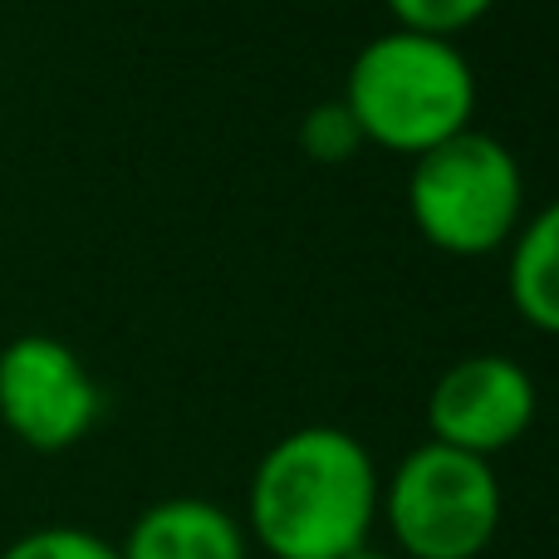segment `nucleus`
I'll return each instance as SVG.
<instances>
[{
  "label": "nucleus",
  "instance_id": "2",
  "mask_svg": "<svg viewBox=\"0 0 559 559\" xmlns=\"http://www.w3.org/2000/svg\"><path fill=\"white\" fill-rule=\"evenodd\" d=\"M344 108L354 114L364 143L413 163L472 128V59L462 55L456 39L383 29L348 64Z\"/></svg>",
  "mask_w": 559,
  "mask_h": 559
},
{
  "label": "nucleus",
  "instance_id": "10",
  "mask_svg": "<svg viewBox=\"0 0 559 559\" xmlns=\"http://www.w3.org/2000/svg\"><path fill=\"white\" fill-rule=\"evenodd\" d=\"M0 559H118V545H108L84 525H39L10 540Z\"/></svg>",
  "mask_w": 559,
  "mask_h": 559
},
{
  "label": "nucleus",
  "instance_id": "6",
  "mask_svg": "<svg viewBox=\"0 0 559 559\" xmlns=\"http://www.w3.org/2000/svg\"><path fill=\"white\" fill-rule=\"evenodd\" d=\"M535 413L540 393L531 368L511 354H466L427 393V442L491 462L531 432Z\"/></svg>",
  "mask_w": 559,
  "mask_h": 559
},
{
  "label": "nucleus",
  "instance_id": "7",
  "mask_svg": "<svg viewBox=\"0 0 559 559\" xmlns=\"http://www.w3.org/2000/svg\"><path fill=\"white\" fill-rule=\"evenodd\" d=\"M118 559H251V540L226 506L167 496L128 525Z\"/></svg>",
  "mask_w": 559,
  "mask_h": 559
},
{
  "label": "nucleus",
  "instance_id": "9",
  "mask_svg": "<svg viewBox=\"0 0 559 559\" xmlns=\"http://www.w3.org/2000/svg\"><path fill=\"white\" fill-rule=\"evenodd\" d=\"M388 15L397 20V29L413 35H432V39H456L472 25H481L496 10V0H383Z\"/></svg>",
  "mask_w": 559,
  "mask_h": 559
},
{
  "label": "nucleus",
  "instance_id": "3",
  "mask_svg": "<svg viewBox=\"0 0 559 559\" xmlns=\"http://www.w3.org/2000/svg\"><path fill=\"white\" fill-rule=\"evenodd\" d=\"M407 216L432 251L481 261L521 231L525 173L501 138L466 128L452 143L413 157Z\"/></svg>",
  "mask_w": 559,
  "mask_h": 559
},
{
  "label": "nucleus",
  "instance_id": "8",
  "mask_svg": "<svg viewBox=\"0 0 559 559\" xmlns=\"http://www.w3.org/2000/svg\"><path fill=\"white\" fill-rule=\"evenodd\" d=\"M506 295L521 324L559 338V197L525 216L521 231L511 236Z\"/></svg>",
  "mask_w": 559,
  "mask_h": 559
},
{
  "label": "nucleus",
  "instance_id": "11",
  "mask_svg": "<svg viewBox=\"0 0 559 559\" xmlns=\"http://www.w3.org/2000/svg\"><path fill=\"white\" fill-rule=\"evenodd\" d=\"M299 143H305V153L314 157V163H348L358 147H368L354 114L344 108V98L309 108L305 123H299Z\"/></svg>",
  "mask_w": 559,
  "mask_h": 559
},
{
  "label": "nucleus",
  "instance_id": "5",
  "mask_svg": "<svg viewBox=\"0 0 559 559\" xmlns=\"http://www.w3.org/2000/svg\"><path fill=\"white\" fill-rule=\"evenodd\" d=\"M104 393L88 364L55 334H20L0 348V427L29 452H69L98 427Z\"/></svg>",
  "mask_w": 559,
  "mask_h": 559
},
{
  "label": "nucleus",
  "instance_id": "4",
  "mask_svg": "<svg viewBox=\"0 0 559 559\" xmlns=\"http://www.w3.org/2000/svg\"><path fill=\"white\" fill-rule=\"evenodd\" d=\"M506 515L501 476L481 456L423 442L383 476L378 521L397 559H481Z\"/></svg>",
  "mask_w": 559,
  "mask_h": 559
},
{
  "label": "nucleus",
  "instance_id": "12",
  "mask_svg": "<svg viewBox=\"0 0 559 559\" xmlns=\"http://www.w3.org/2000/svg\"><path fill=\"white\" fill-rule=\"evenodd\" d=\"M344 559H397V555H388V550H373V545H364V550H354V555H344Z\"/></svg>",
  "mask_w": 559,
  "mask_h": 559
},
{
  "label": "nucleus",
  "instance_id": "1",
  "mask_svg": "<svg viewBox=\"0 0 559 559\" xmlns=\"http://www.w3.org/2000/svg\"><path fill=\"white\" fill-rule=\"evenodd\" d=\"M383 472L354 432L309 423L265 447L246 491V540L271 559H344L373 540Z\"/></svg>",
  "mask_w": 559,
  "mask_h": 559
}]
</instances>
